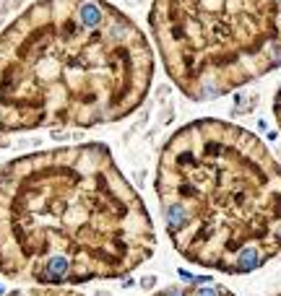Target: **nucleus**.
<instances>
[{
    "mask_svg": "<svg viewBox=\"0 0 281 296\" xmlns=\"http://www.w3.org/2000/svg\"><path fill=\"white\" fill-rule=\"evenodd\" d=\"M154 247L146 203L104 143L34 151L0 167V273L8 281L122 278Z\"/></svg>",
    "mask_w": 281,
    "mask_h": 296,
    "instance_id": "f257e3e1",
    "label": "nucleus"
},
{
    "mask_svg": "<svg viewBox=\"0 0 281 296\" xmlns=\"http://www.w3.org/2000/svg\"><path fill=\"white\" fill-rule=\"evenodd\" d=\"M151 81V44L120 8L37 0L0 31V133L125 120Z\"/></svg>",
    "mask_w": 281,
    "mask_h": 296,
    "instance_id": "f03ea898",
    "label": "nucleus"
},
{
    "mask_svg": "<svg viewBox=\"0 0 281 296\" xmlns=\"http://www.w3.org/2000/svg\"><path fill=\"white\" fill-rule=\"evenodd\" d=\"M154 190L188 262L242 276L281 255V161L250 130L213 117L182 125L159 153Z\"/></svg>",
    "mask_w": 281,
    "mask_h": 296,
    "instance_id": "7ed1b4c3",
    "label": "nucleus"
},
{
    "mask_svg": "<svg viewBox=\"0 0 281 296\" xmlns=\"http://www.w3.org/2000/svg\"><path fill=\"white\" fill-rule=\"evenodd\" d=\"M162 65L190 102H213L281 68V0H151Z\"/></svg>",
    "mask_w": 281,
    "mask_h": 296,
    "instance_id": "20e7f679",
    "label": "nucleus"
},
{
    "mask_svg": "<svg viewBox=\"0 0 281 296\" xmlns=\"http://www.w3.org/2000/svg\"><path fill=\"white\" fill-rule=\"evenodd\" d=\"M6 296H81L76 291H66V288H55V286H37V288H18L11 291Z\"/></svg>",
    "mask_w": 281,
    "mask_h": 296,
    "instance_id": "39448f33",
    "label": "nucleus"
},
{
    "mask_svg": "<svg viewBox=\"0 0 281 296\" xmlns=\"http://www.w3.org/2000/svg\"><path fill=\"white\" fill-rule=\"evenodd\" d=\"M273 117H276V125L281 130V83L276 88V96H273Z\"/></svg>",
    "mask_w": 281,
    "mask_h": 296,
    "instance_id": "423d86ee",
    "label": "nucleus"
}]
</instances>
